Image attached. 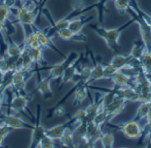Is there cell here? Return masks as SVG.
<instances>
[{
  "instance_id": "cell-29",
  "label": "cell",
  "mask_w": 151,
  "mask_h": 148,
  "mask_svg": "<svg viewBox=\"0 0 151 148\" xmlns=\"http://www.w3.org/2000/svg\"><path fill=\"white\" fill-rule=\"evenodd\" d=\"M114 1H115L114 4L117 11L121 13L127 11L131 4V0H114Z\"/></svg>"
},
{
  "instance_id": "cell-35",
  "label": "cell",
  "mask_w": 151,
  "mask_h": 148,
  "mask_svg": "<svg viewBox=\"0 0 151 148\" xmlns=\"http://www.w3.org/2000/svg\"><path fill=\"white\" fill-rule=\"evenodd\" d=\"M151 134V122H148L147 124L143 127V134L142 138L148 137Z\"/></svg>"
},
{
  "instance_id": "cell-15",
  "label": "cell",
  "mask_w": 151,
  "mask_h": 148,
  "mask_svg": "<svg viewBox=\"0 0 151 148\" xmlns=\"http://www.w3.org/2000/svg\"><path fill=\"white\" fill-rule=\"evenodd\" d=\"M88 94H88V88L87 85L79 81V86L74 92V100H73V106L81 105Z\"/></svg>"
},
{
  "instance_id": "cell-1",
  "label": "cell",
  "mask_w": 151,
  "mask_h": 148,
  "mask_svg": "<svg viewBox=\"0 0 151 148\" xmlns=\"http://www.w3.org/2000/svg\"><path fill=\"white\" fill-rule=\"evenodd\" d=\"M133 22H135L134 18H132V19H130V20H128L125 25H123L118 28H114V29H105L104 26H98V25H89V26H90V28H92V30L97 35H99L102 39L104 40V41L109 49H111L112 51H117L119 47V40L120 38L121 34Z\"/></svg>"
},
{
  "instance_id": "cell-38",
  "label": "cell",
  "mask_w": 151,
  "mask_h": 148,
  "mask_svg": "<svg viewBox=\"0 0 151 148\" xmlns=\"http://www.w3.org/2000/svg\"><path fill=\"white\" fill-rule=\"evenodd\" d=\"M4 23L0 21V32H2V30H4Z\"/></svg>"
},
{
  "instance_id": "cell-28",
  "label": "cell",
  "mask_w": 151,
  "mask_h": 148,
  "mask_svg": "<svg viewBox=\"0 0 151 148\" xmlns=\"http://www.w3.org/2000/svg\"><path fill=\"white\" fill-rule=\"evenodd\" d=\"M78 57H79L78 53H76V52H74V51L71 52V53L68 55V56L65 57V60L61 63L64 71H65L67 67H69L70 65H72V64L78 59Z\"/></svg>"
},
{
  "instance_id": "cell-20",
  "label": "cell",
  "mask_w": 151,
  "mask_h": 148,
  "mask_svg": "<svg viewBox=\"0 0 151 148\" xmlns=\"http://www.w3.org/2000/svg\"><path fill=\"white\" fill-rule=\"evenodd\" d=\"M91 57H92V59H93V61L95 63L93 54H91ZM103 78H104V64L95 63L94 67L91 68V76H90L89 84L91 82H94V81H96V80H99V79H103Z\"/></svg>"
},
{
  "instance_id": "cell-21",
  "label": "cell",
  "mask_w": 151,
  "mask_h": 148,
  "mask_svg": "<svg viewBox=\"0 0 151 148\" xmlns=\"http://www.w3.org/2000/svg\"><path fill=\"white\" fill-rule=\"evenodd\" d=\"M29 52H30V56L36 65H41L46 66L47 63L43 58V54H42V49H31L29 48Z\"/></svg>"
},
{
  "instance_id": "cell-6",
  "label": "cell",
  "mask_w": 151,
  "mask_h": 148,
  "mask_svg": "<svg viewBox=\"0 0 151 148\" xmlns=\"http://www.w3.org/2000/svg\"><path fill=\"white\" fill-rule=\"evenodd\" d=\"M40 118H41V105H37V112H36V117H35V124L34 125V128L32 130V139H31V145L30 147L34 148L38 147L41 139L46 135L45 134V130L40 124Z\"/></svg>"
},
{
  "instance_id": "cell-36",
  "label": "cell",
  "mask_w": 151,
  "mask_h": 148,
  "mask_svg": "<svg viewBox=\"0 0 151 148\" xmlns=\"http://www.w3.org/2000/svg\"><path fill=\"white\" fill-rule=\"evenodd\" d=\"M146 119H147L148 122H151V102L150 105V108H149V111H148L147 117H146Z\"/></svg>"
},
{
  "instance_id": "cell-40",
  "label": "cell",
  "mask_w": 151,
  "mask_h": 148,
  "mask_svg": "<svg viewBox=\"0 0 151 148\" xmlns=\"http://www.w3.org/2000/svg\"><path fill=\"white\" fill-rule=\"evenodd\" d=\"M23 1H25V2H33V3H35V4H39V3H37L36 0H23Z\"/></svg>"
},
{
  "instance_id": "cell-27",
  "label": "cell",
  "mask_w": 151,
  "mask_h": 148,
  "mask_svg": "<svg viewBox=\"0 0 151 148\" xmlns=\"http://www.w3.org/2000/svg\"><path fill=\"white\" fill-rule=\"evenodd\" d=\"M119 70L111 63L104 65V78L103 79H111V77L118 71Z\"/></svg>"
},
{
  "instance_id": "cell-8",
  "label": "cell",
  "mask_w": 151,
  "mask_h": 148,
  "mask_svg": "<svg viewBox=\"0 0 151 148\" xmlns=\"http://www.w3.org/2000/svg\"><path fill=\"white\" fill-rule=\"evenodd\" d=\"M31 27H32V31L35 33V36H36L38 41L40 42L42 49H50L56 51L58 54H59V55L62 56L63 57H65V55H64L60 50H58V49L54 45V43L51 41V39L48 37L47 34L44 32L43 29L42 30V29H39V28H37V27H35L34 24L31 26Z\"/></svg>"
},
{
  "instance_id": "cell-33",
  "label": "cell",
  "mask_w": 151,
  "mask_h": 148,
  "mask_svg": "<svg viewBox=\"0 0 151 148\" xmlns=\"http://www.w3.org/2000/svg\"><path fill=\"white\" fill-rule=\"evenodd\" d=\"M85 117H86V111L85 109H79L73 116L75 121H76V124H79V123H81L84 121L85 119Z\"/></svg>"
},
{
  "instance_id": "cell-11",
  "label": "cell",
  "mask_w": 151,
  "mask_h": 148,
  "mask_svg": "<svg viewBox=\"0 0 151 148\" xmlns=\"http://www.w3.org/2000/svg\"><path fill=\"white\" fill-rule=\"evenodd\" d=\"M76 124V121L74 119V117H73L72 118H70L69 121H67L66 123L65 124H59V125H57L51 129H48V130H45V134L54 139H59L62 135L64 134V132L65 131H67L69 128H71V126L73 124Z\"/></svg>"
},
{
  "instance_id": "cell-14",
  "label": "cell",
  "mask_w": 151,
  "mask_h": 148,
  "mask_svg": "<svg viewBox=\"0 0 151 148\" xmlns=\"http://www.w3.org/2000/svg\"><path fill=\"white\" fill-rule=\"evenodd\" d=\"M113 81L115 87H133L134 80L121 71H118L111 79Z\"/></svg>"
},
{
  "instance_id": "cell-32",
  "label": "cell",
  "mask_w": 151,
  "mask_h": 148,
  "mask_svg": "<svg viewBox=\"0 0 151 148\" xmlns=\"http://www.w3.org/2000/svg\"><path fill=\"white\" fill-rule=\"evenodd\" d=\"M38 147L42 148H53L56 147L55 142H54V139L45 135L40 141Z\"/></svg>"
},
{
  "instance_id": "cell-41",
  "label": "cell",
  "mask_w": 151,
  "mask_h": 148,
  "mask_svg": "<svg viewBox=\"0 0 151 148\" xmlns=\"http://www.w3.org/2000/svg\"><path fill=\"white\" fill-rule=\"evenodd\" d=\"M0 71H1V64H0Z\"/></svg>"
},
{
  "instance_id": "cell-26",
  "label": "cell",
  "mask_w": 151,
  "mask_h": 148,
  "mask_svg": "<svg viewBox=\"0 0 151 148\" xmlns=\"http://www.w3.org/2000/svg\"><path fill=\"white\" fill-rule=\"evenodd\" d=\"M100 141L102 142V146L104 148H111L113 147L114 145V136L111 132L104 133Z\"/></svg>"
},
{
  "instance_id": "cell-39",
  "label": "cell",
  "mask_w": 151,
  "mask_h": 148,
  "mask_svg": "<svg viewBox=\"0 0 151 148\" xmlns=\"http://www.w3.org/2000/svg\"><path fill=\"white\" fill-rule=\"evenodd\" d=\"M145 72H146V74H147L150 78H151V68H150L149 70H147Z\"/></svg>"
},
{
  "instance_id": "cell-30",
  "label": "cell",
  "mask_w": 151,
  "mask_h": 148,
  "mask_svg": "<svg viewBox=\"0 0 151 148\" xmlns=\"http://www.w3.org/2000/svg\"><path fill=\"white\" fill-rule=\"evenodd\" d=\"M141 63H142V66L143 67V69L145 70V71L147 70H149L151 68V52L145 50V52L143 53L142 56L141 57Z\"/></svg>"
},
{
  "instance_id": "cell-25",
  "label": "cell",
  "mask_w": 151,
  "mask_h": 148,
  "mask_svg": "<svg viewBox=\"0 0 151 148\" xmlns=\"http://www.w3.org/2000/svg\"><path fill=\"white\" fill-rule=\"evenodd\" d=\"M49 70H50L49 76L50 77V79H58L60 80V79L63 75V72H64V69L62 67L61 63L55 64V65H52V66H50Z\"/></svg>"
},
{
  "instance_id": "cell-22",
  "label": "cell",
  "mask_w": 151,
  "mask_h": 148,
  "mask_svg": "<svg viewBox=\"0 0 151 148\" xmlns=\"http://www.w3.org/2000/svg\"><path fill=\"white\" fill-rule=\"evenodd\" d=\"M145 50H146V48H145V45H144L143 41H135L134 43V46H133V49L131 50L130 55L134 58L141 59V57L142 56Z\"/></svg>"
},
{
  "instance_id": "cell-24",
  "label": "cell",
  "mask_w": 151,
  "mask_h": 148,
  "mask_svg": "<svg viewBox=\"0 0 151 148\" xmlns=\"http://www.w3.org/2000/svg\"><path fill=\"white\" fill-rule=\"evenodd\" d=\"M61 144L65 147H75L76 145L74 144V138L73 136L72 132H67L66 131L64 132V134L62 135V137L59 139Z\"/></svg>"
},
{
  "instance_id": "cell-9",
  "label": "cell",
  "mask_w": 151,
  "mask_h": 148,
  "mask_svg": "<svg viewBox=\"0 0 151 148\" xmlns=\"http://www.w3.org/2000/svg\"><path fill=\"white\" fill-rule=\"evenodd\" d=\"M82 58H83V53H81L79 56L78 59L72 65H70L69 67H67L64 71L63 75H62V77H61V79H60V80L58 82V84H59L58 89H61L64 87V85H65L67 82H69V81L72 80V78L73 77V75L75 74V72L79 70V66L81 65V63Z\"/></svg>"
},
{
  "instance_id": "cell-37",
  "label": "cell",
  "mask_w": 151,
  "mask_h": 148,
  "mask_svg": "<svg viewBox=\"0 0 151 148\" xmlns=\"http://www.w3.org/2000/svg\"><path fill=\"white\" fill-rule=\"evenodd\" d=\"M4 72L0 71V86H2V84L4 82Z\"/></svg>"
},
{
  "instance_id": "cell-19",
  "label": "cell",
  "mask_w": 151,
  "mask_h": 148,
  "mask_svg": "<svg viewBox=\"0 0 151 148\" xmlns=\"http://www.w3.org/2000/svg\"><path fill=\"white\" fill-rule=\"evenodd\" d=\"M132 56L129 54L128 56H122V55H116L113 56L111 64H113L119 71L123 69L124 67H127L132 59Z\"/></svg>"
},
{
  "instance_id": "cell-34",
  "label": "cell",
  "mask_w": 151,
  "mask_h": 148,
  "mask_svg": "<svg viewBox=\"0 0 151 148\" xmlns=\"http://www.w3.org/2000/svg\"><path fill=\"white\" fill-rule=\"evenodd\" d=\"M7 88H8V87H6L4 85L0 86V109L4 105V94Z\"/></svg>"
},
{
  "instance_id": "cell-13",
  "label": "cell",
  "mask_w": 151,
  "mask_h": 148,
  "mask_svg": "<svg viewBox=\"0 0 151 148\" xmlns=\"http://www.w3.org/2000/svg\"><path fill=\"white\" fill-rule=\"evenodd\" d=\"M57 34L63 41H77V42H84L87 41L86 35L81 34L80 33H73L68 28L60 29Z\"/></svg>"
},
{
  "instance_id": "cell-16",
  "label": "cell",
  "mask_w": 151,
  "mask_h": 148,
  "mask_svg": "<svg viewBox=\"0 0 151 148\" xmlns=\"http://www.w3.org/2000/svg\"><path fill=\"white\" fill-rule=\"evenodd\" d=\"M93 19H94V16H90V17H86V18L82 17L75 20H71L67 28L70 29L73 33H80L81 29L83 28V26L87 23L90 22Z\"/></svg>"
},
{
  "instance_id": "cell-31",
  "label": "cell",
  "mask_w": 151,
  "mask_h": 148,
  "mask_svg": "<svg viewBox=\"0 0 151 148\" xmlns=\"http://www.w3.org/2000/svg\"><path fill=\"white\" fill-rule=\"evenodd\" d=\"M10 6L4 3H0V21L5 22L10 14Z\"/></svg>"
},
{
  "instance_id": "cell-3",
  "label": "cell",
  "mask_w": 151,
  "mask_h": 148,
  "mask_svg": "<svg viewBox=\"0 0 151 148\" xmlns=\"http://www.w3.org/2000/svg\"><path fill=\"white\" fill-rule=\"evenodd\" d=\"M127 11L132 14L135 22H137V24L139 26L140 33L142 35V41H143V43L145 45L146 50L151 52V26L131 7L128 8Z\"/></svg>"
},
{
  "instance_id": "cell-4",
  "label": "cell",
  "mask_w": 151,
  "mask_h": 148,
  "mask_svg": "<svg viewBox=\"0 0 151 148\" xmlns=\"http://www.w3.org/2000/svg\"><path fill=\"white\" fill-rule=\"evenodd\" d=\"M15 94V96L12 99L11 102L8 104L9 106V109H13L19 113H21L22 115H24L25 117H27L28 118V116L26 115L25 113V110H27L30 114V116L33 117V119H35V117L34 115L30 112V110L27 108V102L30 101V97L32 96L33 93H30V94H27V95H24V94H19V93H14Z\"/></svg>"
},
{
  "instance_id": "cell-7",
  "label": "cell",
  "mask_w": 151,
  "mask_h": 148,
  "mask_svg": "<svg viewBox=\"0 0 151 148\" xmlns=\"http://www.w3.org/2000/svg\"><path fill=\"white\" fill-rule=\"evenodd\" d=\"M0 120L5 124L6 125L10 126L12 129H30L33 130L34 125L30 124L25 121H23L22 119L14 117L12 115H11L10 113H6V114H3L0 113Z\"/></svg>"
},
{
  "instance_id": "cell-18",
  "label": "cell",
  "mask_w": 151,
  "mask_h": 148,
  "mask_svg": "<svg viewBox=\"0 0 151 148\" xmlns=\"http://www.w3.org/2000/svg\"><path fill=\"white\" fill-rule=\"evenodd\" d=\"M7 54L16 59L19 56H20L22 52V49L20 48L19 45L16 44L12 38V35L7 34Z\"/></svg>"
},
{
  "instance_id": "cell-12",
  "label": "cell",
  "mask_w": 151,
  "mask_h": 148,
  "mask_svg": "<svg viewBox=\"0 0 151 148\" xmlns=\"http://www.w3.org/2000/svg\"><path fill=\"white\" fill-rule=\"evenodd\" d=\"M118 97L124 99L126 102H139V94L133 87H114Z\"/></svg>"
},
{
  "instance_id": "cell-10",
  "label": "cell",
  "mask_w": 151,
  "mask_h": 148,
  "mask_svg": "<svg viewBox=\"0 0 151 148\" xmlns=\"http://www.w3.org/2000/svg\"><path fill=\"white\" fill-rule=\"evenodd\" d=\"M126 105H127V102L124 99H122L120 97H117L112 103H111L110 105H108L107 107H105L103 109L105 111V113L109 117L110 120H111L112 118H114L118 115L121 114L125 110Z\"/></svg>"
},
{
  "instance_id": "cell-2",
  "label": "cell",
  "mask_w": 151,
  "mask_h": 148,
  "mask_svg": "<svg viewBox=\"0 0 151 148\" xmlns=\"http://www.w3.org/2000/svg\"><path fill=\"white\" fill-rule=\"evenodd\" d=\"M112 126L118 128L127 139L131 140H138L142 139L143 134V127H142L138 121L134 119L127 121L125 124Z\"/></svg>"
},
{
  "instance_id": "cell-23",
  "label": "cell",
  "mask_w": 151,
  "mask_h": 148,
  "mask_svg": "<svg viewBox=\"0 0 151 148\" xmlns=\"http://www.w3.org/2000/svg\"><path fill=\"white\" fill-rule=\"evenodd\" d=\"M151 102H142V104L139 106V108L136 110V114L134 116V117L133 118L135 121H140L143 118H145L147 117L148 111H149V108Z\"/></svg>"
},
{
  "instance_id": "cell-5",
  "label": "cell",
  "mask_w": 151,
  "mask_h": 148,
  "mask_svg": "<svg viewBox=\"0 0 151 148\" xmlns=\"http://www.w3.org/2000/svg\"><path fill=\"white\" fill-rule=\"evenodd\" d=\"M35 72H36V87L35 91H39L44 100H49L52 98L53 94L50 88V77L48 75L46 78L42 79L40 74V69L38 67L35 68Z\"/></svg>"
},
{
  "instance_id": "cell-17",
  "label": "cell",
  "mask_w": 151,
  "mask_h": 148,
  "mask_svg": "<svg viewBox=\"0 0 151 148\" xmlns=\"http://www.w3.org/2000/svg\"><path fill=\"white\" fill-rule=\"evenodd\" d=\"M38 14H40L39 7L38 6H35L32 10H29V11L19 21V23L22 25V26H31L35 23V21Z\"/></svg>"
}]
</instances>
